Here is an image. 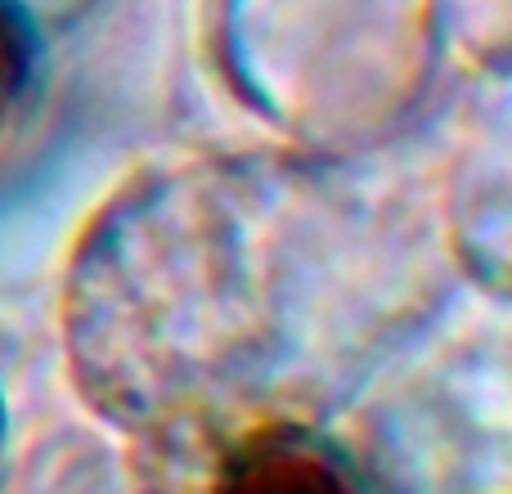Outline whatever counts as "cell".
Returning <instances> with one entry per match:
<instances>
[{
  "mask_svg": "<svg viewBox=\"0 0 512 494\" xmlns=\"http://www.w3.org/2000/svg\"><path fill=\"white\" fill-rule=\"evenodd\" d=\"M328 459H315L310 445L283 441V436H265L248 454H239V468L230 472L239 486H333L342 481L337 468H324Z\"/></svg>",
  "mask_w": 512,
  "mask_h": 494,
  "instance_id": "6da1fadb",
  "label": "cell"
}]
</instances>
